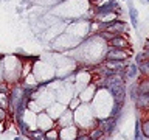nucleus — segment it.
Wrapping results in <instances>:
<instances>
[{"instance_id":"obj_2","label":"nucleus","mask_w":149,"mask_h":140,"mask_svg":"<svg viewBox=\"0 0 149 140\" xmlns=\"http://www.w3.org/2000/svg\"><path fill=\"white\" fill-rule=\"evenodd\" d=\"M116 125H118V118H113V117H107V118H102L98 121V126L104 131L106 135H110L115 132Z\"/></svg>"},{"instance_id":"obj_4","label":"nucleus","mask_w":149,"mask_h":140,"mask_svg":"<svg viewBox=\"0 0 149 140\" xmlns=\"http://www.w3.org/2000/svg\"><path fill=\"white\" fill-rule=\"evenodd\" d=\"M116 8H118L116 0H110L109 3L100 5V6H98V13H100V14H109L110 11H113V9H116Z\"/></svg>"},{"instance_id":"obj_1","label":"nucleus","mask_w":149,"mask_h":140,"mask_svg":"<svg viewBox=\"0 0 149 140\" xmlns=\"http://www.w3.org/2000/svg\"><path fill=\"white\" fill-rule=\"evenodd\" d=\"M102 86H104L107 90L110 92L112 98H113V103H118V104L124 106V100H126V84L123 76L120 75H113V76H107L102 81Z\"/></svg>"},{"instance_id":"obj_8","label":"nucleus","mask_w":149,"mask_h":140,"mask_svg":"<svg viewBox=\"0 0 149 140\" xmlns=\"http://www.w3.org/2000/svg\"><path fill=\"white\" fill-rule=\"evenodd\" d=\"M28 137L33 140H47V134L42 129H36V131H30Z\"/></svg>"},{"instance_id":"obj_10","label":"nucleus","mask_w":149,"mask_h":140,"mask_svg":"<svg viewBox=\"0 0 149 140\" xmlns=\"http://www.w3.org/2000/svg\"><path fill=\"white\" fill-rule=\"evenodd\" d=\"M138 69H140V72H141L144 76H149V59L141 61V62L138 64Z\"/></svg>"},{"instance_id":"obj_9","label":"nucleus","mask_w":149,"mask_h":140,"mask_svg":"<svg viewBox=\"0 0 149 140\" xmlns=\"http://www.w3.org/2000/svg\"><path fill=\"white\" fill-rule=\"evenodd\" d=\"M135 140H144V135H143V129H141V121L140 118H137L135 121Z\"/></svg>"},{"instance_id":"obj_14","label":"nucleus","mask_w":149,"mask_h":140,"mask_svg":"<svg viewBox=\"0 0 149 140\" xmlns=\"http://www.w3.org/2000/svg\"><path fill=\"white\" fill-rule=\"evenodd\" d=\"M3 131V121H0V132Z\"/></svg>"},{"instance_id":"obj_5","label":"nucleus","mask_w":149,"mask_h":140,"mask_svg":"<svg viewBox=\"0 0 149 140\" xmlns=\"http://www.w3.org/2000/svg\"><path fill=\"white\" fill-rule=\"evenodd\" d=\"M135 104L140 109H149V93H140L135 100Z\"/></svg>"},{"instance_id":"obj_12","label":"nucleus","mask_w":149,"mask_h":140,"mask_svg":"<svg viewBox=\"0 0 149 140\" xmlns=\"http://www.w3.org/2000/svg\"><path fill=\"white\" fill-rule=\"evenodd\" d=\"M5 118H6V111L0 107V121H5Z\"/></svg>"},{"instance_id":"obj_7","label":"nucleus","mask_w":149,"mask_h":140,"mask_svg":"<svg viewBox=\"0 0 149 140\" xmlns=\"http://www.w3.org/2000/svg\"><path fill=\"white\" fill-rule=\"evenodd\" d=\"M129 17H130V23H132V27L137 28L138 27V11L135 9L132 2H129Z\"/></svg>"},{"instance_id":"obj_3","label":"nucleus","mask_w":149,"mask_h":140,"mask_svg":"<svg viewBox=\"0 0 149 140\" xmlns=\"http://www.w3.org/2000/svg\"><path fill=\"white\" fill-rule=\"evenodd\" d=\"M127 53L123 50V48H116V47H112V48L107 50V55H106V59L107 61H123L127 58Z\"/></svg>"},{"instance_id":"obj_16","label":"nucleus","mask_w":149,"mask_h":140,"mask_svg":"<svg viewBox=\"0 0 149 140\" xmlns=\"http://www.w3.org/2000/svg\"><path fill=\"white\" fill-rule=\"evenodd\" d=\"M144 2H146V3H149V0H144Z\"/></svg>"},{"instance_id":"obj_11","label":"nucleus","mask_w":149,"mask_h":140,"mask_svg":"<svg viewBox=\"0 0 149 140\" xmlns=\"http://www.w3.org/2000/svg\"><path fill=\"white\" fill-rule=\"evenodd\" d=\"M102 135H104V131H102L100 126H98V128H95L92 131V134H90V137H92V140H100Z\"/></svg>"},{"instance_id":"obj_15","label":"nucleus","mask_w":149,"mask_h":140,"mask_svg":"<svg viewBox=\"0 0 149 140\" xmlns=\"http://www.w3.org/2000/svg\"><path fill=\"white\" fill-rule=\"evenodd\" d=\"M14 140H25V139H20V137H16V139H14Z\"/></svg>"},{"instance_id":"obj_13","label":"nucleus","mask_w":149,"mask_h":140,"mask_svg":"<svg viewBox=\"0 0 149 140\" xmlns=\"http://www.w3.org/2000/svg\"><path fill=\"white\" fill-rule=\"evenodd\" d=\"M0 93H8V89H6V86H5V84H2V86H0Z\"/></svg>"},{"instance_id":"obj_6","label":"nucleus","mask_w":149,"mask_h":140,"mask_svg":"<svg viewBox=\"0 0 149 140\" xmlns=\"http://www.w3.org/2000/svg\"><path fill=\"white\" fill-rule=\"evenodd\" d=\"M110 44H112V47H116V48H123V50L129 47L127 39H124L123 36H115L113 39L110 41Z\"/></svg>"}]
</instances>
